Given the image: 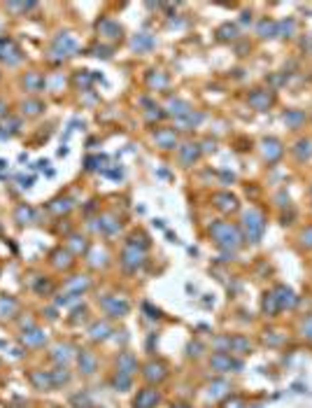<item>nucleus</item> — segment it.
Here are the masks:
<instances>
[{
  "label": "nucleus",
  "mask_w": 312,
  "mask_h": 408,
  "mask_svg": "<svg viewBox=\"0 0 312 408\" xmlns=\"http://www.w3.org/2000/svg\"><path fill=\"white\" fill-rule=\"evenodd\" d=\"M210 233H212V238L219 243V247H224V250H238L242 243L240 229L228 222H215L210 227Z\"/></svg>",
  "instance_id": "obj_1"
},
{
  "label": "nucleus",
  "mask_w": 312,
  "mask_h": 408,
  "mask_svg": "<svg viewBox=\"0 0 312 408\" xmlns=\"http://www.w3.org/2000/svg\"><path fill=\"white\" fill-rule=\"evenodd\" d=\"M242 229H245L247 240L259 243L263 236V231H266V217H263V212L257 210V208L247 210L245 215H242Z\"/></svg>",
  "instance_id": "obj_2"
},
{
  "label": "nucleus",
  "mask_w": 312,
  "mask_h": 408,
  "mask_svg": "<svg viewBox=\"0 0 312 408\" xmlns=\"http://www.w3.org/2000/svg\"><path fill=\"white\" fill-rule=\"evenodd\" d=\"M142 262H145V252L138 250V245L128 243L126 250H124V254H121V264H124L128 271H138V268L142 266Z\"/></svg>",
  "instance_id": "obj_3"
},
{
  "label": "nucleus",
  "mask_w": 312,
  "mask_h": 408,
  "mask_svg": "<svg viewBox=\"0 0 312 408\" xmlns=\"http://www.w3.org/2000/svg\"><path fill=\"white\" fill-rule=\"evenodd\" d=\"M275 103V94H272L270 89H257L249 94V105L254 107V110H268V107Z\"/></svg>",
  "instance_id": "obj_4"
},
{
  "label": "nucleus",
  "mask_w": 312,
  "mask_h": 408,
  "mask_svg": "<svg viewBox=\"0 0 312 408\" xmlns=\"http://www.w3.org/2000/svg\"><path fill=\"white\" fill-rule=\"evenodd\" d=\"M261 145H263V156H266L268 163L280 161V156L284 154V147H282V142L277 140V138H266Z\"/></svg>",
  "instance_id": "obj_5"
},
{
  "label": "nucleus",
  "mask_w": 312,
  "mask_h": 408,
  "mask_svg": "<svg viewBox=\"0 0 312 408\" xmlns=\"http://www.w3.org/2000/svg\"><path fill=\"white\" fill-rule=\"evenodd\" d=\"M272 296H275L280 310H282V308H294V306H296V301H298L296 294H294L287 285H277V287L272 289Z\"/></svg>",
  "instance_id": "obj_6"
},
{
  "label": "nucleus",
  "mask_w": 312,
  "mask_h": 408,
  "mask_svg": "<svg viewBox=\"0 0 312 408\" xmlns=\"http://www.w3.org/2000/svg\"><path fill=\"white\" fill-rule=\"evenodd\" d=\"M159 399H161V397H159V390L145 387V390H140V392H138L133 406H135V408H154L156 403H159Z\"/></svg>",
  "instance_id": "obj_7"
},
{
  "label": "nucleus",
  "mask_w": 312,
  "mask_h": 408,
  "mask_svg": "<svg viewBox=\"0 0 312 408\" xmlns=\"http://www.w3.org/2000/svg\"><path fill=\"white\" fill-rule=\"evenodd\" d=\"M103 308L107 310V315L112 318H124L128 312V303L119 296H110V299H103Z\"/></svg>",
  "instance_id": "obj_8"
},
{
  "label": "nucleus",
  "mask_w": 312,
  "mask_h": 408,
  "mask_svg": "<svg viewBox=\"0 0 312 408\" xmlns=\"http://www.w3.org/2000/svg\"><path fill=\"white\" fill-rule=\"evenodd\" d=\"M212 203H215V206L219 208L222 212H233L238 208V198L233 196V194H228V192L215 194V196H212Z\"/></svg>",
  "instance_id": "obj_9"
},
{
  "label": "nucleus",
  "mask_w": 312,
  "mask_h": 408,
  "mask_svg": "<svg viewBox=\"0 0 312 408\" xmlns=\"http://www.w3.org/2000/svg\"><path fill=\"white\" fill-rule=\"evenodd\" d=\"M145 378L149 380V383H161L163 378H166V364L161 362H149L145 366Z\"/></svg>",
  "instance_id": "obj_10"
},
{
  "label": "nucleus",
  "mask_w": 312,
  "mask_h": 408,
  "mask_svg": "<svg viewBox=\"0 0 312 408\" xmlns=\"http://www.w3.org/2000/svg\"><path fill=\"white\" fill-rule=\"evenodd\" d=\"M210 364L217 368V371H231V368H240V366H242L240 362H236V359H231L226 353H219V355H215Z\"/></svg>",
  "instance_id": "obj_11"
},
{
  "label": "nucleus",
  "mask_w": 312,
  "mask_h": 408,
  "mask_svg": "<svg viewBox=\"0 0 312 408\" xmlns=\"http://www.w3.org/2000/svg\"><path fill=\"white\" fill-rule=\"evenodd\" d=\"M294 154H296L298 161L312 159V140H310V138H301V140L294 145Z\"/></svg>",
  "instance_id": "obj_12"
},
{
  "label": "nucleus",
  "mask_w": 312,
  "mask_h": 408,
  "mask_svg": "<svg viewBox=\"0 0 312 408\" xmlns=\"http://www.w3.org/2000/svg\"><path fill=\"white\" fill-rule=\"evenodd\" d=\"M98 33H101V35H105V38H119L121 35V28L112 19H101V21H98Z\"/></svg>",
  "instance_id": "obj_13"
},
{
  "label": "nucleus",
  "mask_w": 312,
  "mask_h": 408,
  "mask_svg": "<svg viewBox=\"0 0 312 408\" xmlns=\"http://www.w3.org/2000/svg\"><path fill=\"white\" fill-rule=\"evenodd\" d=\"M156 142L161 147H166V150H170V147H175L177 138H175V131L172 128H161V131H156Z\"/></svg>",
  "instance_id": "obj_14"
},
{
  "label": "nucleus",
  "mask_w": 312,
  "mask_h": 408,
  "mask_svg": "<svg viewBox=\"0 0 312 408\" xmlns=\"http://www.w3.org/2000/svg\"><path fill=\"white\" fill-rule=\"evenodd\" d=\"M116 364H119V373H126V376H131V373L138 368V362L133 359L131 353H121L119 362H116Z\"/></svg>",
  "instance_id": "obj_15"
},
{
  "label": "nucleus",
  "mask_w": 312,
  "mask_h": 408,
  "mask_svg": "<svg viewBox=\"0 0 312 408\" xmlns=\"http://www.w3.org/2000/svg\"><path fill=\"white\" fill-rule=\"evenodd\" d=\"M257 33H259L261 38H277V21H272V19L259 21Z\"/></svg>",
  "instance_id": "obj_16"
},
{
  "label": "nucleus",
  "mask_w": 312,
  "mask_h": 408,
  "mask_svg": "<svg viewBox=\"0 0 312 408\" xmlns=\"http://www.w3.org/2000/svg\"><path fill=\"white\" fill-rule=\"evenodd\" d=\"M201 156V147L198 145H182L180 147V159L184 163H193Z\"/></svg>",
  "instance_id": "obj_17"
},
{
  "label": "nucleus",
  "mask_w": 312,
  "mask_h": 408,
  "mask_svg": "<svg viewBox=\"0 0 312 408\" xmlns=\"http://www.w3.org/2000/svg\"><path fill=\"white\" fill-rule=\"evenodd\" d=\"M228 350H236V353H249L252 350V343L242 336H233L228 338Z\"/></svg>",
  "instance_id": "obj_18"
},
{
  "label": "nucleus",
  "mask_w": 312,
  "mask_h": 408,
  "mask_svg": "<svg viewBox=\"0 0 312 408\" xmlns=\"http://www.w3.org/2000/svg\"><path fill=\"white\" fill-rule=\"evenodd\" d=\"M294 30H296V21H294V19L277 21V35H280V38H291Z\"/></svg>",
  "instance_id": "obj_19"
},
{
  "label": "nucleus",
  "mask_w": 312,
  "mask_h": 408,
  "mask_svg": "<svg viewBox=\"0 0 312 408\" xmlns=\"http://www.w3.org/2000/svg\"><path fill=\"white\" fill-rule=\"evenodd\" d=\"M80 366H82V371H84V373H93V371H96V357L84 350V353L80 355Z\"/></svg>",
  "instance_id": "obj_20"
},
{
  "label": "nucleus",
  "mask_w": 312,
  "mask_h": 408,
  "mask_svg": "<svg viewBox=\"0 0 312 408\" xmlns=\"http://www.w3.org/2000/svg\"><path fill=\"white\" fill-rule=\"evenodd\" d=\"M91 338L93 341H103V338H107V333H110V324L107 322H96L93 327H91Z\"/></svg>",
  "instance_id": "obj_21"
},
{
  "label": "nucleus",
  "mask_w": 312,
  "mask_h": 408,
  "mask_svg": "<svg viewBox=\"0 0 312 408\" xmlns=\"http://www.w3.org/2000/svg\"><path fill=\"white\" fill-rule=\"evenodd\" d=\"M133 49L138 51H145V49H151V45H154V40H151V35H147V33H142V35H135L133 38Z\"/></svg>",
  "instance_id": "obj_22"
},
{
  "label": "nucleus",
  "mask_w": 312,
  "mask_h": 408,
  "mask_svg": "<svg viewBox=\"0 0 312 408\" xmlns=\"http://www.w3.org/2000/svg\"><path fill=\"white\" fill-rule=\"evenodd\" d=\"M261 308H263V312H266V315H270V318H272V315H277V312H280V306H277V301H275V296H272V292L263 296Z\"/></svg>",
  "instance_id": "obj_23"
},
{
  "label": "nucleus",
  "mask_w": 312,
  "mask_h": 408,
  "mask_svg": "<svg viewBox=\"0 0 312 408\" xmlns=\"http://www.w3.org/2000/svg\"><path fill=\"white\" fill-rule=\"evenodd\" d=\"M170 112L172 115H177V117H184V115H189L191 112V107H189V103H184V101H170Z\"/></svg>",
  "instance_id": "obj_24"
},
{
  "label": "nucleus",
  "mask_w": 312,
  "mask_h": 408,
  "mask_svg": "<svg viewBox=\"0 0 312 408\" xmlns=\"http://www.w3.org/2000/svg\"><path fill=\"white\" fill-rule=\"evenodd\" d=\"M303 119H305V112H301V110H289L287 115H284V121H287L289 126H298Z\"/></svg>",
  "instance_id": "obj_25"
},
{
  "label": "nucleus",
  "mask_w": 312,
  "mask_h": 408,
  "mask_svg": "<svg viewBox=\"0 0 312 408\" xmlns=\"http://www.w3.org/2000/svg\"><path fill=\"white\" fill-rule=\"evenodd\" d=\"M236 26H231V24H224V26H219V30H217V35H219V40H233L236 38Z\"/></svg>",
  "instance_id": "obj_26"
},
{
  "label": "nucleus",
  "mask_w": 312,
  "mask_h": 408,
  "mask_svg": "<svg viewBox=\"0 0 312 408\" xmlns=\"http://www.w3.org/2000/svg\"><path fill=\"white\" fill-rule=\"evenodd\" d=\"M14 310H16L14 299H10V296L0 299V318H5V312H14Z\"/></svg>",
  "instance_id": "obj_27"
},
{
  "label": "nucleus",
  "mask_w": 312,
  "mask_h": 408,
  "mask_svg": "<svg viewBox=\"0 0 312 408\" xmlns=\"http://www.w3.org/2000/svg\"><path fill=\"white\" fill-rule=\"evenodd\" d=\"M98 227H101L105 233H114L116 229H119V222H114L112 217H103V219H101V224H98Z\"/></svg>",
  "instance_id": "obj_28"
},
{
  "label": "nucleus",
  "mask_w": 312,
  "mask_h": 408,
  "mask_svg": "<svg viewBox=\"0 0 312 408\" xmlns=\"http://www.w3.org/2000/svg\"><path fill=\"white\" fill-rule=\"evenodd\" d=\"M68 380H70V373L66 371V368H56L54 371V376H51V383L54 385H61V383H68Z\"/></svg>",
  "instance_id": "obj_29"
},
{
  "label": "nucleus",
  "mask_w": 312,
  "mask_h": 408,
  "mask_svg": "<svg viewBox=\"0 0 312 408\" xmlns=\"http://www.w3.org/2000/svg\"><path fill=\"white\" fill-rule=\"evenodd\" d=\"M33 383L37 385L40 390H45V387H51V376H42V373H33Z\"/></svg>",
  "instance_id": "obj_30"
},
{
  "label": "nucleus",
  "mask_w": 312,
  "mask_h": 408,
  "mask_svg": "<svg viewBox=\"0 0 312 408\" xmlns=\"http://www.w3.org/2000/svg\"><path fill=\"white\" fill-rule=\"evenodd\" d=\"M114 387L128 390V387H131V376H126V373H116V376H114Z\"/></svg>",
  "instance_id": "obj_31"
},
{
  "label": "nucleus",
  "mask_w": 312,
  "mask_h": 408,
  "mask_svg": "<svg viewBox=\"0 0 312 408\" xmlns=\"http://www.w3.org/2000/svg\"><path fill=\"white\" fill-rule=\"evenodd\" d=\"M147 80H149V84H151V86H159V89L168 84V77L163 75V72H156V75H154V72H151V75L147 77Z\"/></svg>",
  "instance_id": "obj_32"
},
{
  "label": "nucleus",
  "mask_w": 312,
  "mask_h": 408,
  "mask_svg": "<svg viewBox=\"0 0 312 408\" xmlns=\"http://www.w3.org/2000/svg\"><path fill=\"white\" fill-rule=\"evenodd\" d=\"M226 390H228V385L224 383V380H217V383L210 387V394H215V397H219V394H224V392H226Z\"/></svg>",
  "instance_id": "obj_33"
},
{
  "label": "nucleus",
  "mask_w": 312,
  "mask_h": 408,
  "mask_svg": "<svg viewBox=\"0 0 312 408\" xmlns=\"http://www.w3.org/2000/svg\"><path fill=\"white\" fill-rule=\"evenodd\" d=\"M224 408H245V401L240 397H231L224 401Z\"/></svg>",
  "instance_id": "obj_34"
},
{
  "label": "nucleus",
  "mask_w": 312,
  "mask_h": 408,
  "mask_svg": "<svg viewBox=\"0 0 312 408\" xmlns=\"http://www.w3.org/2000/svg\"><path fill=\"white\" fill-rule=\"evenodd\" d=\"M301 243H303L305 247H312V227H307L305 231L301 233Z\"/></svg>",
  "instance_id": "obj_35"
},
{
  "label": "nucleus",
  "mask_w": 312,
  "mask_h": 408,
  "mask_svg": "<svg viewBox=\"0 0 312 408\" xmlns=\"http://www.w3.org/2000/svg\"><path fill=\"white\" fill-rule=\"evenodd\" d=\"M68 350H70V345H59V348H56V353H54V357L56 359H61V357L68 359V357H70V353H68Z\"/></svg>",
  "instance_id": "obj_36"
},
{
  "label": "nucleus",
  "mask_w": 312,
  "mask_h": 408,
  "mask_svg": "<svg viewBox=\"0 0 312 408\" xmlns=\"http://www.w3.org/2000/svg\"><path fill=\"white\" fill-rule=\"evenodd\" d=\"M301 329H303V336L310 338V341H312V318H307L305 322L301 324Z\"/></svg>",
  "instance_id": "obj_37"
},
{
  "label": "nucleus",
  "mask_w": 312,
  "mask_h": 408,
  "mask_svg": "<svg viewBox=\"0 0 312 408\" xmlns=\"http://www.w3.org/2000/svg\"><path fill=\"white\" fill-rule=\"evenodd\" d=\"M72 247H75V252H84L86 250V243H84V238H72Z\"/></svg>",
  "instance_id": "obj_38"
},
{
  "label": "nucleus",
  "mask_w": 312,
  "mask_h": 408,
  "mask_svg": "<svg viewBox=\"0 0 312 408\" xmlns=\"http://www.w3.org/2000/svg\"><path fill=\"white\" fill-rule=\"evenodd\" d=\"M40 331H30V336H26L24 341H28V343H40L42 341V336H37Z\"/></svg>",
  "instance_id": "obj_39"
},
{
  "label": "nucleus",
  "mask_w": 312,
  "mask_h": 408,
  "mask_svg": "<svg viewBox=\"0 0 312 408\" xmlns=\"http://www.w3.org/2000/svg\"><path fill=\"white\" fill-rule=\"evenodd\" d=\"M270 336H266V343H270V345H277V343H282V336H272V331H268Z\"/></svg>",
  "instance_id": "obj_40"
},
{
  "label": "nucleus",
  "mask_w": 312,
  "mask_h": 408,
  "mask_svg": "<svg viewBox=\"0 0 312 408\" xmlns=\"http://www.w3.org/2000/svg\"><path fill=\"white\" fill-rule=\"evenodd\" d=\"M247 21H252V14H249V12H242V24H247Z\"/></svg>",
  "instance_id": "obj_41"
}]
</instances>
